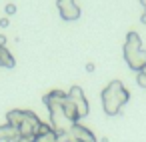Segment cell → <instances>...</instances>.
I'll use <instances>...</instances> for the list:
<instances>
[{
  "mask_svg": "<svg viewBox=\"0 0 146 142\" xmlns=\"http://www.w3.org/2000/svg\"><path fill=\"white\" fill-rule=\"evenodd\" d=\"M128 100H130V92L126 90V86L120 80L108 82V86L102 90V108H104L106 116H118L122 106Z\"/></svg>",
  "mask_w": 146,
  "mask_h": 142,
  "instance_id": "obj_1",
  "label": "cell"
},
{
  "mask_svg": "<svg viewBox=\"0 0 146 142\" xmlns=\"http://www.w3.org/2000/svg\"><path fill=\"white\" fill-rule=\"evenodd\" d=\"M124 60H126V64H128L132 70H136V72L146 70V50L142 48L140 34L134 32V30L126 34V42H124Z\"/></svg>",
  "mask_w": 146,
  "mask_h": 142,
  "instance_id": "obj_2",
  "label": "cell"
},
{
  "mask_svg": "<svg viewBox=\"0 0 146 142\" xmlns=\"http://www.w3.org/2000/svg\"><path fill=\"white\" fill-rule=\"evenodd\" d=\"M60 142H96V136L88 128H84L76 122L70 126V130L64 136H60Z\"/></svg>",
  "mask_w": 146,
  "mask_h": 142,
  "instance_id": "obj_3",
  "label": "cell"
},
{
  "mask_svg": "<svg viewBox=\"0 0 146 142\" xmlns=\"http://www.w3.org/2000/svg\"><path fill=\"white\" fill-rule=\"evenodd\" d=\"M68 100L76 106V110H78V116H80V118L88 116L90 106H88V100H86V96H84V92H82V88H80L78 84H74V86L68 90Z\"/></svg>",
  "mask_w": 146,
  "mask_h": 142,
  "instance_id": "obj_4",
  "label": "cell"
},
{
  "mask_svg": "<svg viewBox=\"0 0 146 142\" xmlns=\"http://www.w3.org/2000/svg\"><path fill=\"white\" fill-rule=\"evenodd\" d=\"M72 124H76V122H70V120L66 118V114H64L62 108H58V110H50V126H52L60 136H64V134L70 130Z\"/></svg>",
  "mask_w": 146,
  "mask_h": 142,
  "instance_id": "obj_5",
  "label": "cell"
},
{
  "mask_svg": "<svg viewBox=\"0 0 146 142\" xmlns=\"http://www.w3.org/2000/svg\"><path fill=\"white\" fill-rule=\"evenodd\" d=\"M56 6H58V12H60L62 20L72 22V20H78L80 18V8L76 4V0H58Z\"/></svg>",
  "mask_w": 146,
  "mask_h": 142,
  "instance_id": "obj_6",
  "label": "cell"
},
{
  "mask_svg": "<svg viewBox=\"0 0 146 142\" xmlns=\"http://www.w3.org/2000/svg\"><path fill=\"white\" fill-rule=\"evenodd\" d=\"M44 104L50 110H58V108H64L66 100H68V92H62V90H50L48 94H44Z\"/></svg>",
  "mask_w": 146,
  "mask_h": 142,
  "instance_id": "obj_7",
  "label": "cell"
},
{
  "mask_svg": "<svg viewBox=\"0 0 146 142\" xmlns=\"http://www.w3.org/2000/svg\"><path fill=\"white\" fill-rule=\"evenodd\" d=\"M36 142H60V134L48 122H42L40 124V130L36 134Z\"/></svg>",
  "mask_w": 146,
  "mask_h": 142,
  "instance_id": "obj_8",
  "label": "cell"
},
{
  "mask_svg": "<svg viewBox=\"0 0 146 142\" xmlns=\"http://www.w3.org/2000/svg\"><path fill=\"white\" fill-rule=\"evenodd\" d=\"M24 116H26V110H10V112L6 114V124L18 130V126L22 124Z\"/></svg>",
  "mask_w": 146,
  "mask_h": 142,
  "instance_id": "obj_9",
  "label": "cell"
},
{
  "mask_svg": "<svg viewBox=\"0 0 146 142\" xmlns=\"http://www.w3.org/2000/svg\"><path fill=\"white\" fill-rule=\"evenodd\" d=\"M14 66V56L6 50V46H0V68H12Z\"/></svg>",
  "mask_w": 146,
  "mask_h": 142,
  "instance_id": "obj_10",
  "label": "cell"
},
{
  "mask_svg": "<svg viewBox=\"0 0 146 142\" xmlns=\"http://www.w3.org/2000/svg\"><path fill=\"white\" fill-rule=\"evenodd\" d=\"M64 114H66V118L70 120V122H78L80 120V116H78V110H76V106L70 102V100H66V104H64Z\"/></svg>",
  "mask_w": 146,
  "mask_h": 142,
  "instance_id": "obj_11",
  "label": "cell"
},
{
  "mask_svg": "<svg viewBox=\"0 0 146 142\" xmlns=\"http://www.w3.org/2000/svg\"><path fill=\"white\" fill-rule=\"evenodd\" d=\"M136 84H138L140 88H146V70L136 72Z\"/></svg>",
  "mask_w": 146,
  "mask_h": 142,
  "instance_id": "obj_12",
  "label": "cell"
},
{
  "mask_svg": "<svg viewBox=\"0 0 146 142\" xmlns=\"http://www.w3.org/2000/svg\"><path fill=\"white\" fill-rule=\"evenodd\" d=\"M4 12L8 14V16H12V14H16V4H6V8H4Z\"/></svg>",
  "mask_w": 146,
  "mask_h": 142,
  "instance_id": "obj_13",
  "label": "cell"
},
{
  "mask_svg": "<svg viewBox=\"0 0 146 142\" xmlns=\"http://www.w3.org/2000/svg\"><path fill=\"white\" fill-rule=\"evenodd\" d=\"M8 24H10V20H8L6 16H4V18H0V26H2V28H6Z\"/></svg>",
  "mask_w": 146,
  "mask_h": 142,
  "instance_id": "obj_14",
  "label": "cell"
},
{
  "mask_svg": "<svg viewBox=\"0 0 146 142\" xmlns=\"http://www.w3.org/2000/svg\"><path fill=\"white\" fill-rule=\"evenodd\" d=\"M94 70H96V68H94V64H92V62H88V64H86V72H94Z\"/></svg>",
  "mask_w": 146,
  "mask_h": 142,
  "instance_id": "obj_15",
  "label": "cell"
},
{
  "mask_svg": "<svg viewBox=\"0 0 146 142\" xmlns=\"http://www.w3.org/2000/svg\"><path fill=\"white\" fill-rule=\"evenodd\" d=\"M0 46H6V36L0 34Z\"/></svg>",
  "mask_w": 146,
  "mask_h": 142,
  "instance_id": "obj_16",
  "label": "cell"
},
{
  "mask_svg": "<svg viewBox=\"0 0 146 142\" xmlns=\"http://www.w3.org/2000/svg\"><path fill=\"white\" fill-rule=\"evenodd\" d=\"M140 22H142V24H146V10L142 12V16H140Z\"/></svg>",
  "mask_w": 146,
  "mask_h": 142,
  "instance_id": "obj_17",
  "label": "cell"
},
{
  "mask_svg": "<svg viewBox=\"0 0 146 142\" xmlns=\"http://www.w3.org/2000/svg\"><path fill=\"white\" fill-rule=\"evenodd\" d=\"M140 4L144 6V10H146V0H140Z\"/></svg>",
  "mask_w": 146,
  "mask_h": 142,
  "instance_id": "obj_18",
  "label": "cell"
}]
</instances>
